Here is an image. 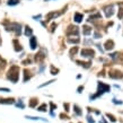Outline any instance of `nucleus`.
<instances>
[{
	"label": "nucleus",
	"instance_id": "1",
	"mask_svg": "<svg viewBox=\"0 0 123 123\" xmlns=\"http://www.w3.org/2000/svg\"><path fill=\"white\" fill-rule=\"evenodd\" d=\"M7 78L12 82H17L18 81V78H19V68L17 66H12L10 67L9 71H8V75H7Z\"/></svg>",
	"mask_w": 123,
	"mask_h": 123
},
{
	"label": "nucleus",
	"instance_id": "2",
	"mask_svg": "<svg viewBox=\"0 0 123 123\" xmlns=\"http://www.w3.org/2000/svg\"><path fill=\"white\" fill-rule=\"evenodd\" d=\"M97 92H98L97 94H95V95H90V96H89L90 101H93V99L97 98V97H99L101 95H103L104 93L110 92V86L106 85V84H104V82H98V90H97Z\"/></svg>",
	"mask_w": 123,
	"mask_h": 123
},
{
	"label": "nucleus",
	"instance_id": "3",
	"mask_svg": "<svg viewBox=\"0 0 123 123\" xmlns=\"http://www.w3.org/2000/svg\"><path fill=\"white\" fill-rule=\"evenodd\" d=\"M6 30L7 31H14L16 33V35L18 36L22 33V25L18 24V23H9L7 26H6Z\"/></svg>",
	"mask_w": 123,
	"mask_h": 123
},
{
	"label": "nucleus",
	"instance_id": "4",
	"mask_svg": "<svg viewBox=\"0 0 123 123\" xmlns=\"http://www.w3.org/2000/svg\"><path fill=\"white\" fill-rule=\"evenodd\" d=\"M108 77L112 79H122L123 78V74L119 70H110L108 71Z\"/></svg>",
	"mask_w": 123,
	"mask_h": 123
},
{
	"label": "nucleus",
	"instance_id": "5",
	"mask_svg": "<svg viewBox=\"0 0 123 123\" xmlns=\"http://www.w3.org/2000/svg\"><path fill=\"white\" fill-rule=\"evenodd\" d=\"M66 33H67L68 36H71V35H78L79 34V28L77 26H74V25H70V26L67 28V31H66Z\"/></svg>",
	"mask_w": 123,
	"mask_h": 123
},
{
	"label": "nucleus",
	"instance_id": "6",
	"mask_svg": "<svg viewBox=\"0 0 123 123\" xmlns=\"http://www.w3.org/2000/svg\"><path fill=\"white\" fill-rule=\"evenodd\" d=\"M80 53H81V56H85V58H93L95 55V51L92 49H82Z\"/></svg>",
	"mask_w": 123,
	"mask_h": 123
},
{
	"label": "nucleus",
	"instance_id": "7",
	"mask_svg": "<svg viewBox=\"0 0 123 123\" xmlns=\"http://www.w3.org/2000/svg\"><path fill=\"white\" fill-rule=\"evenodd\" d=\"M104 12H105V16L110 18V17H112L113 14H114V6L113 5H110V6H106L104 8Z\"/></svg>",
	"mask_w": 123,
	"mask_h": 123
},
{
	"label": "nucleus",
	"instance_id": "8",
	"mask_svg": "<svg viewBox=\"0 0 123 123\" xmlns=\"http://www.w3.org/2000/svg\"><path fill=\"white\" fill-rule=\"evenodd\" d=\"M62 14V12H55V11H51V12H49L48 15H46V22H49V20H51V19L55 18V17H58V16H60Z\"/></svg>",
	"mask_w": 123,
	"mask_h": 123
},
{
	"label": "nucleus",
	"instance_id": "9",
	"mask_svg": "<svg viewBox=\"0 0 123 123\" xmlns=\"http://www.w3.org/2000/svg\"><path fill=\"white\" fill-rule=\"evenodd\" d=\"M113 48H114V42H113V40H107V41L105 42L104 49L106 51H110V50H112Z\"/></svg>",
	"mask_w": 123,
	"mask_h": 123
},
{
	"label": "nucleus",
	"instance_id": "10",
	"mask_svg": "<svg viewBox=\"0 0 123 123\" xmlns=\"http://www.w3.org/2000/svg\"><path fill=\"white\" fill-rule=\"evenodd\" d=\"M44 59H45V54H44V53L38 52V53H36V54H35V61H36V62H42Z\"/></svg>",
	"mask_w": 123,
	"mask_h": 123
},
{
	"label": "nucleus",
	"instance_id": "11",
	"mask_svg": "<svg viewBox=\"0 0 123 123\" xmlns=\"http://www.w3.org/2000/svg\"><path fill=\"white\" fill-rule=\"evenodd\" d=\"M15 99L14 98H1L0 99V104H14Z\"/></svg>",
	"mask_w": 123,
	"mask_h": 123
},
{
	"label": "nucleus",
	"instance_id": "12",
	"mask_svg": "<svg viewBox=\"0 0 123 123\" xmlns=\"http://www.w3.org/2000/svg\"><path fill=\"white\" fill-rule=\"evenodd\" d=\"M30 43H31V49H32V50H35L36 46H37V44H36V37H35V36H31Z\"/></svg>",
	"mask_w": 123,
	"mask_h": 123
},
{
	"label": "nucleus",
	"instance_id": "13",
	"mask_svg": "<svg viewBox=\"0 0 123 123\" xmlns=\"http://www.w3.org/2000/svg\"><path fill=\"white\" fill-rule=\"evenodd\" d=\"M82 19H84V15L80 14V12H76L75 14V22L76 23H81Z\"/></svg>",
	"mask_w": 123,
	"mask_h": 123
},
{
	"label": "nucleus",
	"instance_id": "14",
	"mask_svg": "<svg viewBox=\"0 0 123 123\" xmlns=\"http://www.w3.org/2000/svg\"><path fill=\"white\" fill-rule=\"evenodd\" d=\"M76 62H77L79 66H81V67H84V68H89L90 64H92L90 61H88V62H84V61H79V60H77Z\"/></svg>",
	"mask_w": 123,
	"mask_h": 123
},
{
	"label": "nucleus",
	"instance_id": "15",
	"mask_svg": "<svg viewBox=\"0 0 123 123\" xmlns=\"http://www.w3.org/2000/svg\"><path fill=\"white\" fill-rule=\"evenodd\" d=\"M12 43H14V45H15V51H16V52H19V51H22V50H23L22 45L19 44L17 40H14V41H12Z\"/></svg>",
	"mask_w": 123,
	"mask_h": 123
},
{
	"label": "nucleus",
	"instance_id": "16",
	"mask_svg": "<svg viewBox=\"0 0 123 123\" xmlns=\"http://www.w3.org/2000/svg\"><path fill=\"white\" fill-rule=\"evenodd\" d=\"M96 19H102V16L99 12H97V14H95V15H92L88 18V22H92V20H96Z\"/></svg>",
	"mask_w": 123,
	"mask_h": 123
},
{
	"label": "nucleus",
	"instance_id": "17",
	"mask_svg": "<svg viewBox=\"0 0 123 123\" xmlns=\"http://www.w3.org/2000/svg\"><path fill=\"white\" fill-rule=\"evenodd\" d=\"M82 33H84V35H89V34L92 33V28H90L89 26L85 25V26L82 27Z\"/></svg>",
	"mask_w": 123,
	"mask_h": 123
},
{
	"label": "nucleus",
	"instance_id": "18",
	"mask_svg": "<svg viewBox=\"0 0 123 123\" xmlns=\"http://www.w3.org/2000/svg\"><path fill=\"white\" fill-rule=\"evenodd\" d=\"M25 117H26V119H30V120H37V121L48 122V120H46V119H43V117H36V116H28V115H26Z\"/></svg>",
	"mask_w": 123,
	"mask_h": 123
},
{
	"label": "nucleus",
	"instance_id": "19",
	"mask_svg": "<svg viewBox=\"0 0 123 123\" xmlns=\"http://www.w3.org/2000/svg\"><path fill=\"white\" fill-rule=\"evenodd\" d=\"M24 34H25L26 36H32V34H33V30H32L30 26H26L25 27V33Z\"/></svg>",
	"mask_w": 123,
	"mask_h": 123
},
{
	"label": "nucleus",
	"instance_id": "20",
	"mask_svg": "<svg viewBox=\"0 0 123 123\" xmlns=\"http://www.w3.org/2000/svg\"><path fill=\"white\" fill-rule=\"evenodd\" d=\"M37 103H38L37 98H32L30 102V107H35V106L37 105Z\"/></svg>",
	"mask_w": 123,
	"mask_h": 123
},
{
	"label": "nucleus",
	"instance_id": "21",
	"mask_svg": "<svg viewBox=\"0 0 123 123\" xmlns=\"http://www.w3.org/2000/svg\"><path fill=\"white\" fill-rule=\"evenodd\" d=\"M24 76H25V77H24V82H26L27 80H28V79L31 78L30 71L27 70V69H25V70H24Z\"/></svg>",
	"mask_w": 123,
	"mask_h": 123
},
{
	"label": "nucleus",
	"instance_id": "22",
	"mask_svg": "<svg viewBox=\"0 0 123 123\" xmlns=\"http://www.w3.org/2000/svg\"><path fill=\"white\" fill-rule=\"evenodd\" d=\"M74 110H75V112H76V114L77 115H81L82 114V112H81V110H80V107H79L78 105H74Z\"/></svg>",
	"mask_w": 123,
	"mask_h": 123
},
{
	"label": "nucleus",
	"instance_id": "23",
	"mask_svg": "<svg viewBox=\"0 0 123 123\" xmlns=\"http://www.w3.org/2000/svg\"><path fill=\"white\" fill-rule=\"evenodd\" d=\"M68 42H69V43H75V44H77V43H79V42H80V40H79L78 37H76V38L69 37V38H68Z\"/></svg>",
	"mask_w": 123,
	"mask_h": 123
},
{
	"label": "nucleus",
	"instance_id": "24",
	"mask_svg": "<svg viewBox=\"0 0 123 123\" xmlns=\"http://www.w3.org/2000/svg\"><path fill=\"white\" fill-rule=\"evenodd\" d=\"M19 4V0H8V5L9 6H16Z\"/></svg>",
	"mask_w": 123,
	"mask_h": 123
},
{
	"label": "nucleus",
	"instance_id": "25",
	"mask_svg": "<svg viewBox=\"0 0 123 123\" xmlns=\"http://www.w3.org/2000/svg\"><path fill=\"white\" fill-rule=\"evenodd\" d=\"M58 72H59V69L54 68V66H51V75H58Z\"/></svg>",
	"mask_w": 123,
	"mask_h": 123
},
{
	"label": "nucleus",
	"instance_id": "26",
	"mask_svg": "<svg viewBox=\"0 0 123 123\" xmlns=\"http://www.w3.org/2000/svg\"><path fill=\"white\" fill-rule=\"evenodd\" d=\"M46 107H48L46 104H42L40 107H37V111H40V112H45V111H46Z\"/></svg>",
	"mask_w": 123,
	"mask_h": 123
},
{
	"label": "nucleus",
	"instance_id": "27",
	"mask_svg": "<svg viewBox=\"0 0 123 123\" xmlns=\"http://www.w3.org/2000/svg\"><path fill=\"white\" fill-rule=\"evenodd\" d=\"M77 52H78V48H77V46H75V48H72L70 50V55H75Z\"/></svg>",
	"mask_w": 123,
	"mask_h": 123
},
{
	"label": "nucleus",
	"instance_id": "28",
	"mask_svg": "<svg viewBox=\"0 0 123 123\" xmlns=\"http://www.w3.org/2000/svg\"><path fill=\"white\" fill-rule=\"evenodd\" d=\"M106 116H107V117H108L110 120H111L112 122H116V119L114 117V115H112V114H110V113H107V114H106Z\"/></svg>",
	"mask_w": 123,
	"mask_h": 123
},
{
	"label": "nucleus",
	"instance_id": "29",
	"mask_svg": "<svg viewBox=\"0 0 123 123\" xmlns=\"http://www.w3.org/2000/svg\"><path fill=\"white\" fill-rule=\"evenodd\" d=\"M117 17H119L120 19H122V18H123V8H120L119 12H117Z\"/></svg>",
	"mask_w": 123,
	"mask_h": 123
},
{
	"label": "nucleus",
	"instance_id": "30",
	"mask_svg": "<svg viewBox=\"0 0 123 123\" xmlns=\"http://www.w3.org/2000/svg\"><path fill=\"white\" fill-rule=\"evenodd\" d=\"M52 82H54V80H50V81H48V82H45V84H43V85H41L38 88H43V87H45V86H48V85H50V84H52Z\"/></svg>",
	"mask_w": 123,
	"mask_h": 123
},
{
	"label": "nucleus",
	"instance_id": "31",
	"mask_svg": "<svg viewBox=\"0 0 123 123\" xmlns=\"http://www.w3.org/2000/svg\"><path fill=\"white\" fill-rule=\"evenodd\" d=\"M60 117H61L62 120H68L69 119V116H68L67 114H63V113H61V114H60Z\"/></svg>",
	"mask_w": 123,
	"mask_h": 123
},
{
	"label": "nucleus",
	"instance_id": "32",
	"mask_svg": "<svg viewBox=\"0 0 123 123\" xmlns=\"http://www.w3.org/2000/svg\"><path fill=\"white\" fill-rule=\"evenodd\" d=\"M87 121H88V123H95V121H94V120H93V117H92V116H90V115H88V116H87Z\"/></svg>",
	"mask_w": 123,
	"mask_h": 123
},
{
	"label": "nucleus",
	"instance_id": "33",
	"mask_svg": "<svg viewBox=\"0 0 123 123\" xmlns=\"http://www.w3.org/2000/svg\"><path fill=\"white\" fill-rule=\"evenodd\" d=\"M94 37H95V38H101L102 35L98 33V32H95V33H94Z\"/></svg>",
	"mask_w": 123,
	"mask_h": 123
},
{
	"label": "nucleus",
	"instance_id": "34",
	"mask_svg": "<svg viewBox=\"0 0 123 123\" xmlns=\"http://www.w3.org/2000/svg\"><path fill=\"white\" fill-rule=\"evenodd\" d=\"M31 63V60L30 59H27V60H24L22 62V64H24V66H27V64H30Z\"/></svg>",
	"mask_w": 123,
	"mask_h": 123
},
{
	"label": "nucleus",
	"instance_id": "35",
	"mask_svg": "<svg viewBox=\"0 0 123 123\" xmlns=\"http://www.w3.org/2000/svg\"><path fill=\"white\" fill-rule=\"evenodd\" d=\"M50 107H51V111H53V110H55V108H56V105L54 104V103H52V102H51V103H50Z\"/></svg>",
	"mask_w": 123,
	"mask_h": 123
},
{
	"label": "nucleus",
	"instance_id": "36",
	"mask_svg": "<svg viewBox=\"0 0 123 123\" xmlns=\"http://www.w3.org/2000/svg\"><path fill=\"white\" fill-rule=\"evenodd\" d=\"M16 106H17V107H19V108H24V107H25V106H24V104H23V102L17 103V104H16Z\"/></svg>",
	"mask_w": 123,
	"mask_h": 123
},
{
	"label": "nucleus",
	"instance_id": "37",
	"mask_svg": "<svg viewBox=\"0 0 123 123\" xmlns=\"http://www.w3.org/2000/svg\"><path fill=\"white\" fill-rule=\"evenodd\" d=\"M5 64H6V62H5L4 60L1 59V56H0V67H1V68H4V67H5Z\"/></svg>",
	"mask_w": 123,
	"mask_h": 123
},
{
	"label": "nucleus",
	"instance_id": "38",
	"mask_svg": "<svg viewBox=\"0 0 123 123\" xmlns=\"http://www.w3.org/2000/svg\"><path fill=\"white\" fill-rule=\"evenodd\" d=\"M63 107H64V111H66V112H69V104H68V103L63 104Z\"/></svg>",
	"mask_w": 123,
	"mask_h": 123
},
{
	"label": "nucleus",
	"instance_id": "39",
	"mask_svg": "<svg viewBox=\"0 0 123 123\" xmlns=\"http://www.w3.org/2000/svg\"><path fill=\"white\" fill-rule=\"evenodd\" d=\"M56 26H58V25H56L55 23H53V24H52V26H51V32H54V30L56 28Z\"/></svg>",
	"mask_w": 123,
	"mask_h": 123
},
{
	"label": "nucleus",
	"instance_id": "40",
	"mask_svg": "<svg viewBox=\"0 0 123 123\" xmlns=\"http://www.w3.org/2000/svg\"><path fill=\"white\" fill-rule=\"evenodd\" d=\"M113 103H114V104H123L122 101H117V99H115V98L113 99Z\"/></svg>",
	"mask_w": 123,
	"mask_h": 123
},
{
	"label": "nucleus",
	"instance_id": "41",
	"mask_svg": "<svg viewBox=\"0 0 123 123\" xmlns=\"http://www.w3.org/2000/svg\"><path fill=\"white\" fill-rule=\"evenodd\" d=\"M0 92H5V93H9L10 89H8V88H0Z\"/></svg>",
	"mask_w": 123,
	"mask_h": 123
},
{
	"label": "nucleus",
	"instance_id": "42",
	"mask_svg": "<svg viewBox=\"0 0 123 123\" xmlns=\"http://www.w3.org/2000/svg\"><path fill=\"white\" fill-rule=\"evenodd\" d=\"M82 90H84V86H79L78 89H77V92H78V93H81Z\"/></svg>",
	"mask_w": 123,
	"mask_h": 123
},
{
	"label": "nucleus",
	"instance_id": "43",
	"mask_svg": "<svg viewBox=\"0 0 123 123\" xmlns=\"http://www.w3.org/2000/svg\"><path fill=\"white\" fill-rule=\"evenodd\" d=\"M41 17H42L41 15H37V16H34L33 18H34V19H36V20H37V19H38V18H41Z\"/></svg>",
	"mask_w": 123,
	"mask_h": 123
},
{
	"label": "nucleus",
	"instance_id": "44",
	"mask_svg": "<svg viewBox=\"0 0 123 123\" xmlns=\"http://www.w3.org/2000/svg\"><path fill=\"white\" fill-rule=\"evenodd\" d=\"M99 123H107V122H106V121H105L104 119H102L101 121H99Z\"/></svg>",
	"mask_w": 123,
	"mask_h": 123
},
{
	"label": "nucleus",
	"instance_id": "45",
	"mask_svg": "<svg viewBox=\"0 0 123 123\" xmlns=\"http://www.w3.org/2000/svg\"><path fill=\"white\" fill-rule=\"evenodd\" d=\"M44 1H50V0H44Z\"/></svg>",
	"mask_w": 123,
	"mask_h": 123
},
{
	"label": "nucleus",
	"instance_id": "46",
	"mask_svg": "<svg viewBox=\"0 0 123 123\" xmlns=\"http://www.w3.org/2000/svg\"><path fill=\"white\" fill-rule=\"evenodd\" d=\"M79 123H81V122H79Z\"/></svg>",
	"mask_w": 123,
	"mask_h": 123
},
{
	"label": "nucleus",
	"instance_id": "47",
	"mask_svg": "<svg viewBox=\"0 0 123 123\" xmlns=\"http://www.w3.org/2000/svg\"><path fill=\"white\" fill-rule=\"evenodd\" d=\"M122 113H123V111H122Z\"/></svg>",
	"mask_w": 123,
	"mask_h": 123
},
{
	"label": "nucleus",
	"instance_id": "48",
	"mask_svg": "<svg viewBox=\"0 0 123 123\" xmlns=\"http://www.w3.org/2000/svg\"><path fill=\"white\" fill-rule=\"evenodd\" d=\"M0 1H1V0H0Z\"/></svg>",
	"mask_w": 123,
	"mask_h": 123
}]
</instances>
